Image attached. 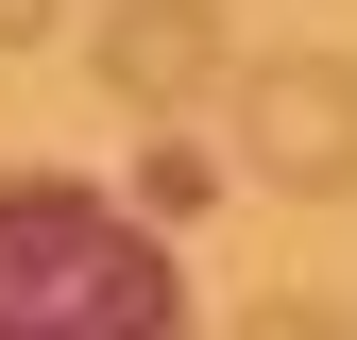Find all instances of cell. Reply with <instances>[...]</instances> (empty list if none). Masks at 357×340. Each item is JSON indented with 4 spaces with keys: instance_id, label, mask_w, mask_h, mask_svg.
Wrapping results in <instances>:
<instances>
[{
    "instance_id": "6da1fadb",
    "label": "cell",
    "mask_w": 357,
    "mask_h": 340,
    "mask_svg": "<svg viewBox=\"0 0 357 340\" xmlns=\"http://www.w3.org/2000/svg\"><path fill=\"white\" fill-rule=\"evenodd\" d=\"M0 340H188V272L119 187L0 170Z\"/></svg>"
},
{
    "instance_id": "7a4b0ae2",
    "label": "cell",
    "mask_w": 357,
    "mask_h": 340,
    "mask_svg": "<svg viewBox=\"0 0 357 340\" xmlns=\"http://www.w3.org/2000/svg\"><path fill=\"white\" fill-rule=\"evenodd\" d=\"M238 102V170L289 204H357V52H273L221 85Z\"/></svg>"
},
{
    "instance_id": "5b68a950",
    "label": "cell",
    "mask_w": 357,
    "mask_h": 340,
    "mask_svg": "<svg viewBox=\"0 0 357 340\" xmlns=\"http://www.w3.org/2000/svg\"><path fill=\"white\" fill-rule=\"evenodd\" d=\"M68 17V0H0V52H34V34H52Z\"/></svg>"
},
{
    "instance_id": "277c9868",
    "label": "cell",
    "mask_w": 357,
    "mask_h": 340,
    "mask_svg": "<svg viewBox=\"0 0 357 340\" xmlns=\"http://www.w3.org/2000/svg\"><path fill=\"white\" fill-rule=\"evenodd\" d=\"M238 340H357V307H324V289H273V307H238Z\"/></svg>"
},
{
    "instance_id": "3957f363",
    "label": "cell",
    "mask_w": 357,
    "mask_h": 340,
    "mask_svg": "<svg viewBox=\"0 0 357 340\" xmlns=\"http://www.w3.org/2000/svg\"><path fill=\"white\" fill-rule=\"evenodd\" d=\"M85 68H102L119 119H188L238 85V34H221V0H102L85 17Z\"/></svg>"
}]
</instances>
